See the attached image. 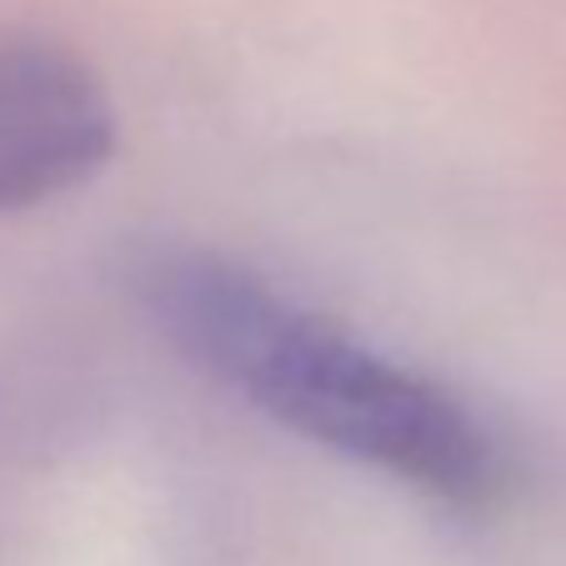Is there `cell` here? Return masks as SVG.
<instances>
[{
	"label": "cell",
	"instance_id": "cell-1",
	"mask_svg": "<svg viewBox=\"0 0 566 566\" xmlns=\"http://www.w3.org/2000/svg\"><path fill=\"white\" fill-rule=\"evenodd\" d=\"M130 281L196 366L286 431L451 506H492L506 486L502 447L457 396L356 346L247 266L216 251L156 247Z\"/></svg>",
	"mask_w": 566,
	"mask_h": 566
},
{
	"label": "cell",
	"instance_id": "cell-2",
	"mask_svg": "<svg viewBox=\"0 0 566 566\" xmlns=\"http://www.w3.org/2000/svg\"><path fill=\"white\" fill-rule=\"evenodd\" d=\"M116 150L101 81L51 41H0V216L75 191Z\"/></svg>",
	"mask_w": 566,
	"mask_h": 566
}]
</instances>
